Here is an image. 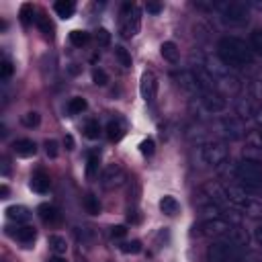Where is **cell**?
Segmentation results:
<instances>
[{
	"instance_id": "obj_1",
	"label": "cell",
	"mask_w": 262,
	"mask_h": 262,
	"mask_svg": "<svg viewBox=\"0 0 262 262\" xmlns=\"http://www.w3.org/2000/svg\"><path fill=\"white\" fill-rule=\"evenodd\" d=\"M217 53L221 61L231 70H239L252 63V49L239 37H223L217 45Z\"/></svg>"
},
{
	"instance_id": "obj_2",
	"label": "cell",
	"mask_w": 262,
	"mask_h": 262,
	"mask_svg": "<svg viewBox=\"0 0 262 262\" xmlns=\"http://www.w3.org/2000/svg\"><path fill=\"white\" fill-rule=\"evenodd\" d=\"M201 229L205 235H209L213 239H229V242H235L239 246L246 242V235L239 231V227H235L233 223H229L223 217H211V219L203 221Z\"/></svg>"
},
{
	"instance_id": "obj_3",
	"label": "cell",
	"mask_w": 262,
	"mask_h": 262,
	"mask_svg": "<svg viewBox=\"0 0 262 262\" xmlns=\"http://www.w3.org/2000/svg\"><path fill=\"white\" fill-rule=\"evenodd\" d=\"M235 178L239 180V186L250 192L262 190V164L258 160H242L235 168Z\"/></svg>"
},
{
	"instance_id": "obj_4",
	"label": "cell",
	"mask_w": 262,
	"mask_h": 262,
	"mask_svg": "<svg viewBox=\"0 0 262 262\" xmlns=\"http://www.w3.org/2000/svg\"><path fill=\"white\" fill-rule=\"evenodd\" d=\"M209 262H237L242 256V246L229 239H215L207 250Z\"/></svg>"
},
{
	"instance_id": "obj_5",
	"label": "cell",
	"mask_w": 262,
	"mask_h": 262,
	"mask_svg": "<svg viewBox=\"0 0 262 262\" xmlns=\"http://www.w3.org/2000/svg\"><path fill=\"white\" fill-rule=\"evenodd\" d=\"M227 147L225 143L221 141H209L201 147V160L207 164V166H219L227 160Z\"/></svg>"
},
{
	"instance_id": "obj_6",
	"label": "cell",
	"mask_w": 262,
	"mask_h": 262,
	"mask_svg": "<svg viewBox=\"0 0 262 262\" xmlns=\"http://www.w3.org/2000/svg\"><path fill=\"white\" fill-rule=\"evenodd\" d=\"M139 27H141V16H139V10L133 6V4H123V25H121V33L123 37H133L139 33Z\"/></svg>"
},
{
	"instance_id": "obj_7",
	"label": "cell",
	"mask_w": 262,
	"mask_h": 262,
	"mask_svg": "<svg viewBox=\"0 0 262 262\" xmlns=\"http://www.w3.org/2000/svg\"><path fill=\"white\" fill-rule=\"evenodd\" d=\"M125 180V170L119 164H108L100 174V184L104 188H117Z\"/></svg>"
},
{
	"instance_id": "obj_8",
	"label": "cell",
	"mask_w": 262,
	"mask_h": 262,
	"mask_svg": "<svg viewBox=\"0 0 262 262\" xmlns=\"http://www.w3.org/2000/svg\"><path fill=\"white\" fill-rule=\"evenodd\" d=\"M248 6L244 2H229L223 6V16L229 20V23H235V25H242L248 20Z\"/></svg>"
},
{
	"instance_id": "obj_9",
	"label": "cell",
	"mask_w": 262,
	"mask_h": 262,
	"mask_svg": "<svg viewBox=\"0 0 262 262\" xmlns=\"http://www.w3.org/2000/svg\"><path fill=\"white\" fill-rule=\"evenodd\" d=\"M223 190H225L227 203H229L231 207H235V209H246V211H250V209H252V201L248 199V194H246L244 190H239V188H233V186H229V188H223Z\"/></svg>"
},
{
	"instance_id": "obj_10",
	"label": "cell",
	"mask_w": 262,
	"mask_h": 262,
	"mask_svg": "<svg viewBox=\"0 0 262 262\" xmlns=\"http://www.w3.org/2000/svg\"><path fill=\"white\" fill-rule=\"evenodd\" d=\"M139 92L143 96V100L151 102L156 98V92H158V82H156V76L151 72H145L141 76V82H139Z\"/></svg>"
},
{
	"instance_id": "obj_11",
	"label": "cell",
	"mask_w": 262,
	"mask_h": 262,
	"mask_svg": "<svg viewBox=\"0 0 262 262\" xmlns=\"http://www.w3.org/2000/svg\"><path fill=\"white\" fill-rule=\"evenodd\" d=\"M12 149H14V154L20 156V158H31V156L37 154V145H35L33 139H16V141L12 143Z\"/></svg>"
},
{
	"instance_id": "obj_12",
	"label": "cell",
	"mask_w": 262,
	"mask_h": 262,
	"mask_svg": "<svg viewBox=\"0 0 262 262\" xmlns=\"http://www.w3.org/2000/svg\"><path fill=\"white\" fill-rule=\"evenodd\" d=\"M49 184H51V180H49V176H47L43 170H37V172L33 174V178H31V188H33L35 192H39V194L47 192V190H49Z\"/></svg>"
},
{
	"instance_id": "obj_13",
	"label": "cell",
	"mask_w": 262,
	"mask_h": 262,
	"mask_svg": "<svg viewBox=\"0 0 262 262\" xmlns=\"http://www.w3.org/2000/svg\"><path fill=\"white\" fill-rule=\"evenodd\" d=\"M39 217L45 221V223H49V225H53V223H57L59 219H61V215H59V211L53 207V205H49V203H43V205H39Z\"/></svg>"
},
{
	"instance_id": "obj_14",
	"label": "cell",
	"mask_w": 262,
	"mask_h": 262,
	"mask_svg": "<svg viewBox=\"0 0 262 262\" xmlns=\"http://www.w3.org/2000/svg\"><path fill=\"white\" fill-rule=\"evenodd\" d=\"M6 217L12 219V221H16V223H23V221H27V219L31 217V213H29V209L23 207V205H10V207L6 209Z\"/></svg>"
},
{
	"instance_id": "obj_15",
	"label": "cell",
	"mask_w": 262,
	"mask_h": 262,
	"mask_svg": "<svg viewBox=\"0 0 262 262\" xmlns=\"http://www.w3.org/2000/svg\"><path fill=\"white\" fill-rule=\"evenodd\" d=\"M14 237H16L20 244L29 246V244H33V242H35V237H37V231H35V227H31V225H20V227H16V231H14Z\"/></svg>"
},
{
	"instance_id": "obj_16",
	"label": "cell",
	"mask_w": 262,
	"mask_h": 262,
	"mask_svg": "<svg viewBox=\"0 0 262 262\" xmlns=\"http://www.w3.org/2000/svg\"><path fill=\"white\" fill-rule=\"evenodd\" d=\"M106 135H108L111 141H119V139L125 135V125H123V121H121V119L108 121V125H106Z\"/></svg>"
},
{
	"instance_id": "obj_17",
	"label": "cell",
	"mask_w": 262,
	"mask_h": 262,
	"mask_svg": "<svg viewBox=\"0 0 262 262\" xmlns=\"http://www.w3.org/2000/svg\"><path fill=\"white\" fill-rule=\"evenodd\" d=\"M53 10H55V14L59 18H70L74 14V10H76V4L72 0H57L53 4Z\"/></svg>"
},
{
	"instance_id": "obj_18",
	"label": "cell",
	"mask_w": 262,
	"mask_h": 262,
	"mask_svg": "<svg viewBox=\"0 0 262 262\" xmlns=\"http://www.w3.org/2000/svg\"><path fill=\"white\" fill-rule=\"evenodd\" d=\"M160 211L166 213V215H170V217H174V215L180 211V205H178V201H176L174 196L166 194V196L160 199Z\"/></svg>"
},
{
	"instance_id": "obj_19",
	"label": "cell",
	"mask_w": 262,
	"mask_h": 262,
	"mask_svg": "<svg viewBox=\"0 0 262 262\" xmlns=\"http://www.w3.org/2000/svg\"><path fill=\"white\" fill-rule=\"evenodd\" d=\"M160 53H162V57H164L166 61H170V63H176V61H178V47H176L174 41H164L162 47H160Z\"/></svg>"
},
{
	"instance_id": "obj_20",
	"label": "cell",
	"mask_w": 262,
	"mask_h": 262,
	"mask_svg": "<svg viewBox=\"0 0 262 262\" xmlns=\"http://www.w3.org/2000/svg\"><path fill=\"white\" fill-rule=\"evenodd\" d=\"M86 108H88V102H86V98H82V96H74V98H70V102H68V115H70V117L80 115V113H84Z\"/></svg>"
},
{
	"instance_id": "obj_21",
	"label": "cell",
	"mask_w": 262,
	"mask_h": 262,
	"mask_svg": "<svg viewBox=\"0 0 262 262\" xmlns=\"http://www.w3.org/2000/svg\"><path fill=\"white\" fill-rule=\"evenodd\" d=\"M49 248L55 252V256H61V254H66V250H68V244H66V237H61V235H57V233H53V235H49Z\"/></svg>"
},
{
	"instance_id": "obj_22",
	"label": "cell",
	"mask_w": 262,
	"mask_h": 262,
	"mask_svg": "<svg viewBox=\"0 0 262 262\" xmlns=\"http://www.w3.org/2000/svg\"><path fill=\"white\" fill-rule=\"evenodd\" d=\"M37 27L41 29V33H43L45 37H49V39L53 37V31H55V29H53V23L49 20V16L39 14V16H37Z\"/></svg>"
},
{
	"instance_id": "obj_23",
	"label": "cell",
	"mask_w": 262,
	"mask_h": 262,
	"mask_svg": "<svg viewBox=\"0 0 262 262\" xmlns=\"http://www.w3.org/2000/svg\"><path fill=\"white\" fill-rule=\"evenodd\" d=\"M84 207H86V211H88L90 215H98V213H100V203H98V196L88 194V196L84 199Z\"/></svg>"
},
{
	"instance_id": "obj_24",
	"label": "cell",
	"mask_w": 262,
	"mask_h": 262,
	"mask_svg": "<svg viewBox=\"0 0 262 262\" xmlns=\"http://www.w3.org/2000/svg\"><path fill=\"white\" fill-rule=\"evenodd\" d=\"M88 39H90V37H88L86 31H72V33H70V41H72V45H76V47L86 45Z\"/></svg>"
},
{
	"instance_id": "obj_25",
	"label": "cell",
	"mask_w": 262,
	"mask_h": 262,
	"mask_svg": "<svg viewBox=\"0 0 262 262\" xmlns=\"http://www.w3.org/2000/svg\"><path fill=\"white\" fill-rule=\"evenodd\" d=\"M115 57L119 59V63L123 68H131V55H129V51L125 47H115Z\"/></svg>"
},
{
	"instance_id": "obj_26",
	"label": "cell",
	"mask_w": 262,
	"mask_h": 262,
	"mask_svg": "<svg viewBox=\"0 0 262 262\" xmlns=\"http://www.w3.org/2000/svg\"><path fill=\"white\" fill-rule=\"evenodd\" d=\"M39 121H41V117H39V113H35V111H29V113H25L23 115V119H20V123L25 125V127H37L39 125Z\"/></svg>"
},
{
	"instance_id": "obj_27",
	"label": "cell",
	"mask_w": 262,
	"mask_h": 262,
	"mask_svg": "<svg viewBox=\"0 0 262 262\" xmlns=\"http://www.w3.org/2000/svg\"><path fill=\"white\" fill-rule=\"evenodd\" d=\"M84 133H86L88 139H96L98 133H100V125H98V121H96V119H90V121L86 123V127H84Z\"/></svg>"
},
{
	"instance_id": "obj_28",
	"label": "cell",
	"mask_w": 262,
	"mask_h": 262,
	"mask_svg": "<svg viewBox=\"0 0 262 262\" xmlns=\"http://www.w3.org/2000/svg\"><path fill=\"white\" fill-rule=\"evenodd\" d=\"M98 170V156L96 154H88V162H86V176L94 178Z\"/></svg>"
},
{
	"instance_id": "obj_29",
	"label": "cell",
	"mask_w": 262,
	"mask_h": 262,
	"mask_svg": "<svg viewBox=\"0 0 262 262\" xmlns=\"http://www.w3.org/2000/svg\"><path fill=\"white\" fill-rule=\"evenodd\" d=\"M96 43H98V47H108L111 45V33H108V29L100 27L96 31Z\"/></svg>"
},
{
	"instance_id": "obj_30",
	"label": "cell",
	"mask_w": 262,
	"mask_h": 262,
	"mask_svg": "<svg viewBox=\"0 0 262 262\" xmlns=\"http://www.w3.org/2000/svg\"><path fill=\"white\" fill-rule=\"evenodd\" d=\"M121 250H123L125 254H139V252H141V242H139V239L125 242V244L121 246Z\"/></svg>"
},
{
	"instance_id": "obj_31",
	"label": "cell",
	"mask_w": 262,
	"mask_h": 262,
	"mask_svg": "<svg viewBox=\"0 0 262 262\" xmlns=\"http://www.w3.org/2000/svg\"><path fill=\"white\" fill-rule=\"evenodd\" d=\"M92 80H94V84L104 86V84L108 82V74H106L104 70H100V68H94V70H92Z\"/></svg>"
},
{
	"instance_id": "obj_32",
	"label": "cell",
	"mask_w": 262,
	"mask_h": 262,
	"mask_svg": "<svg viewBox=\"0 0 262 262\" xmlns=\"http://www.w3.org/2000/svg\"><path fill=\"white\" fill-rule=\"evenodd\" d=\"M12 72H14L12 61H10V59H2V63H0V78H2V80H6V78H10V76H12Z\"/></svg>"
},
{
	"instance_id": "obj_33",
	"label": "cell",
	"mask_w": 262,
	"mask_h": 262,
	"mask_svg": "<svg viewBox=\"0 0 262 262\" xmlns=\"http://www.w3.org/2000/svg\"><path fill=\"white\" fill-rule=\"evenodd\" d=\"M139 151H141L143 156H151V154L156 151V143H154V139H151V137L143 139V141L139 143Z\"/></svg>"
},
{
	"instance_id": "obj_34",
	"label": "cell",
	"mask_w": 262,
	"mask_h": 262,
	"mask_svg": "<svg viewBox=\"0 0 262 262\" xmlns=\"http://www.w3.org/2000/svg\"><path fill=\"white\" fill-rule=\"evenodd\" d=\"M250 43H252V49H256L262 55V31H254L250 37Z\"/></svg>"
},
{
	"instance_id": "obj_35",
	"label": "cell",
	"mask_w": 262,
	"mask_h": 262,
	"mask_svg": "<svg viewBox=\"0 0 262 262\" xmlns=\"http://www.w3.org/2000/svg\"><path fill=\"white\" fill-rule=\"evenodd\" d=\"M43 145H45V154H47L49 158H55V156H57V141H55V139H47Z\"/></svg>"
},
{
	"instance_id": "obj_36",
	"label": "cell",
	"mask_w": 262,
	"mask_h": 262,
	"mask_svg": "<svg viewBox=\"0 0 262 262\" xmlns=\"http://www.w3.org/2000/svg\"><path fill=\"white\" fill-rule=\"evenodd\" d=\"M31 14H33V8H31L29 4H23V8H20V20H23L25 25L31 23Z\"/></svg>"
},
{
	"instance_id": "obj_37",
	"label": "cell",
	"mask_w": 262,
	"mask_h": 262,
	"mask_svg": "<svg viewBox=\"0 0 262 262\" xmlns=\"http://www.w3.org/2000/svg\"><path fill=\"white\" fill-rule=\"evenodd\" d=\"M111 233H113V237H125L127 227L125 225H115V227H111Z\"/></svg>"
},
{
	"instance_id": "obj_38",
	"label": "cell",
	"mask_w": 262,
	"mask_h": 262,
	"mask_svg": "<svg viewBox=\"0 0 262 262\" xmlns=\"http://www.w3.org/2000/svg\"><path fill=\"white\" fill-rule=\"evenodd\" d=\"M145 10L151 12V14H158V12L162 10V4H158V2H147V4H145Z\"/></svg>"
},
{
	"instance_id": "obj_39",
	"label": "cell",
	"mask_w": 262,
	"mask_h": 262,
	"mask_svg": "<svg viewBox=\"0 0 262 262\" xmlns=\"http://www.w3.org/2000/svg\"><path fill=\"white\" fill-rule=\"evenodd\" d=\"M127 221H129V223H139V211H137V209H129Z\"/></svg>"
},
{
	"instance_id": "obj_40",
	"label": "cell",
	"mask_w": 262,
	"mask_h": 262,
	"mask_svg": "<svg viewBox=\"0 0 262 262\" xmlns=\"http://www.w3.org/2000/svg\"><path fill=\"white\" fill-rule=\"evenodd\" d=\"M63 145H66V149H74V137L72 135H66L63 137Z\"/></svg>"
},
{
	"instance_id": "obj_41",
	"label": "cell",
	"mask_w": 262,
	"mask_h": 262,
	"mask_svg": "<svg viewBox=\"0 0 262 262\" xmlns=\"http://www.w3.org/2000/svg\"><path fill=\"white\" fill-rule=\"evenodd\" d=\"M254 237H256V242L262 246V225H260V227H256V231H254Z\"/></svg>"
},
{
	"instance_id": "obj_42",
	"label": "cell",
	"mask_w": 262,
	"mask_h": 262,
	"mask_svg": "<svg viewBox=\"0 0 262 262\" xmlns=\"http://www.w3.org/2000/svg\"><path fill=\"white\" fill-rule=\"evenodd\" d=\"M0 194H2V199H6V196H8V186H6V184H2V188H0Z\"/></svg>"
},
{
	"instance_id": "obj_43",
	"label": "cell",
	"mask_w": 262,
	"mask_h": 262,
	"mask_svg": "<svg viewBox=\"0 0 262 262\" xmlns=\"http://www.w3.org/2000/svg\"><path fill=\"white\" fill-rule=\"evenodd\" d=\"M47 262H66V260H63L61 256H53V258H49Z\"/></svg>"
}]
</instances>
